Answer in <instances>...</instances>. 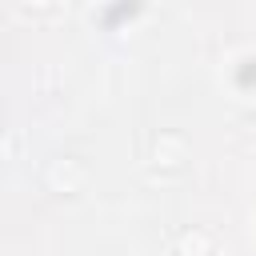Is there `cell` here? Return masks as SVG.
<instances>
[{
    "instance_id": "6da1fadb",
    "label": "cell",
    "mask_w": 256,
    "mask_h": 256,
    "mask_svg": "<svg viewBox=\"0 0 256 256\" xmlns=\"http://www.w3.org/2000/svg\"><path fill=\"white\" fill-rule=\"evenodd\" d=\"M48 184H52L56 192H80V184H84V164H80V160H56V164L48 168Z\"/></svg>"
},
{
    "instance_id": "7a4b0ae2",
    "label": "cell",
    "mask_w": 256,
    "mask_h": 256,
    "mask_svg": "<svg viewBox=\"0 0 256 256\" xmlns=\"http://www.w3.org/2000/svg\"><path fill=\"white\" fill-rule=\"evenodd\" d=\"M184 156H188V144H184V136H160V140H156V164H168V168H176Z\"/></svg>"
},
{
    "instance_id": "3957f363",
    "label": "cell",
    "mask_w": 256,
    "mask_h": 256,
    "mask_svg": "<svg viewBox=\"0 0 256 256\" xmlns=\"http://www.w3.org/2000/svg\"><path fill=\"white\" fill-rule=\"evenodd\" d=\"M180 252H184V256H208V252H212V240H208L204 232H184V236H180Z\"/></svg>"
}]
</instances>
